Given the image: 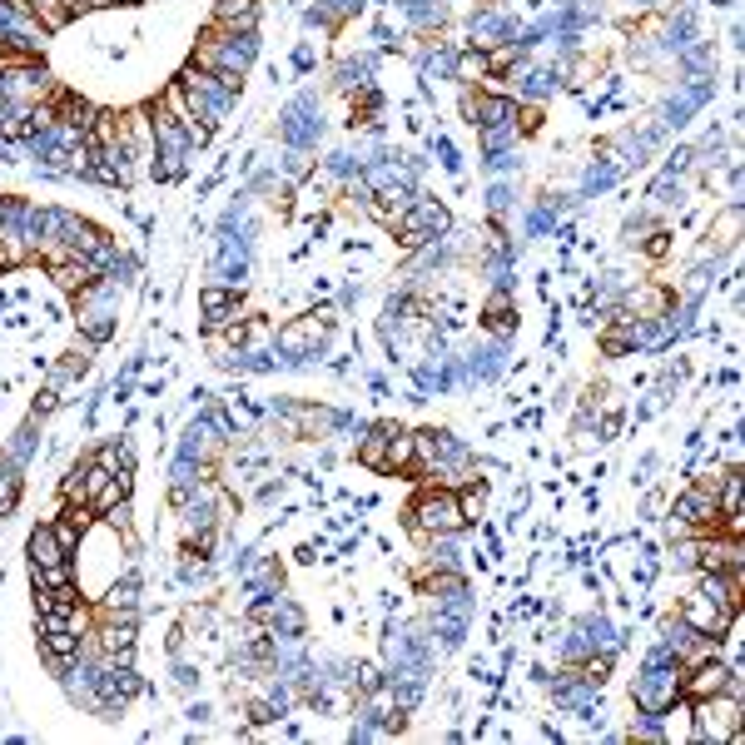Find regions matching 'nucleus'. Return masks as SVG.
Returning a JSON list of instances; mask_svg holds the SVG:
<instances>
[{
    "instance_id": "1",
    "label": "nucleus",
    "mask_w": 745,
    "mask_h": 745,
    "mask_svg": "<svg viewBox=\"0 0 745 745\" xmlns=\"http://www.w3.org/2000/svg\"><path fill=\"white\" fill-rule=\"evenodd\" d=\"M254 55H259L254 30H224V25H209V30L199 35V50H194L189 65H199V70H209V75H224V80H244L249 65H254Z\"/></svg>"
},
{
    "instance_id": "2",
    "label": "nucleus",
    "mask_w": 745,
    "mask_h": 745,
    "mask_svg": "<svg viewBox=\"0 0 745 745\" xmlns=\"http://www.w3.org/2000/svg\"><path fill=\"white\" fill-rule=\"evenodd\" d=\"M179 90H184V100H189V110L199 115V125H219L229 110H234V95H239V80H224V75H209V70H199V65H189L184 75H179Z\"/></svg>"
},
{
    "instance_id": "3",
    "label": "nucleus",
    "mask_w": 745,
    "mask_h": 745,
    "mask_svg": "<svg viewBox=\"0 0 745 745\" xmlns=\"http://www.w3.org/2000/svg\"><path fill=\"white\" fill-rule=\"evenodd\" d=\"M408 522H413V532H418L423 542H428V537H452V532H462V527H467L457 492H452V487H438V482H428V487L413 497Z\"/></svg>"
},
{
    "instance_id": "4",
    "label": "nucleus",
    "mask_w": 745,
    "mask_h": 745,
    "mask_svg": "<svg viewBox=\"0 0 745 745\" xmlns=\"http://www.w3.org/2000/svg\"><path fill=\"white\" fill-rule=\"evenodd\" d=\"M691 736L696 741H741V696H731V691L701 696L696 716H691Z\"/></svg>"
},
{
    "instance_id": "5",
    "label": "nucleus",
    "mask_w": 745,
    "mask_h": 745,
    "mask_svg": "<svg viewBox=\"0 0 745 745\" xmlns=\"http://www.w3.org/2000/svg\"><path fill=\"white\" fill-rule=\"evenodd\" d=\"M115 289H120V279H95L90 289L75 294V318L90 343H110V333H115Z\"/></svg>"
},
{
    "instance_id": "6",
    "label": "nucleus",
    "mask_w": 745,
    "mask_h": 745,
    "mask_svg": "<svg viewBox=\"0 0 745 745\" xmlns=\"http://www.w3.org/2000/svg\"><path fill=\"white\" fill-rule=\"evenodd\" d=\"M676 527L686 532V537H701V532H721V502H716V492L711 487H686L681 497H676Z\"/></svg>"
},
{
    "instance_id": "7",
    "label": "nucleus",
    "mask_w": 745,
    "mask_h": 745,
    "mask_svg": "<svg viewBox=\"0 0 745 745\" xmlns=\"http://www.w3.org/2000/svg\"><path fill=\"white\" fill-rule=\"evenodd\" d=\"M393 229L403 234L408 249H423L428 239H438V234L447 229V209L438 204V199H413V204L393 219Z\"/></svg>"
},
{
    "instance_id": "8",
    "label": "nucleus",
    "mask_w": 745,
    "mask_h": 745,
    "mask_svg": "<svg viewBox=\"0 0 745 745\" xmlns=\"http://www.w3.org/2000/svg\"><path fill=\"white\" fill-rule=\"evenodd\" d=\"M681 621H686V626H691L696 636H716V641H721V636L731 631L736 611H726V606H721L716 596H706L701 587H696V592L686 596V606H681Z\"/></svg>"
},
{
    "instance_id": "9",
    "label": "nucleus",
    "mask_w": 745,
    "mask_h": 745,
    "mask_svg": "<svg viewBox=\"0 0 745 745\" xmlns=\"http://www.w3.org/2000/svg\"><path fill=\"white\" fill-rule=\"evenodd\" d=\"M676 696H681V666H676V671L651 666V671L636 681V706H641L646 716H666V706H676Z\"/></svg>"
},
{
    "instance_id": "10",
    "label": "nucleus",
    "mask_w": 745,
    "mask_h": 745,
    "mask_svg": "<svg viewBox=\"0 0 745 745\" xmlns=\"http://www.w3.org/2000/svg\"><path fill=\"white\" fill-rule=\"evenodd\" d=\"M323 338H328V318L323 313H303V318L279 328V353L284 358H308V353H318Z\"/></svg>"
},
{
    "instance_id": "11",
    "label": "nucleus",
    "mask_w": 745,
    "mask_h": 745,
    "mask_svg": "<svg viewBox=\"0 0 745 745\" xmlns=\"http://www.w3.org/2000/svg\"><path fill=\"white\" fill-rule=\"evenodd\" d=\"M199 308H204V328H209V333H219V328H234V323H239V313H244V294H239V289H229V284H209V289L199 294Z\"/></svg>"
},
{
    "instance_id": "12",
    "label": "nucleus",
    "mask_w": 745,
    "mask_h": 745,
    "mask_svg": "<svg viewBox=\"0 0 745 745\" xmlns=\"http://www.w3.org/2000/svg\"><path fill=\"white\" fill-rule=\"evenodd\" d=\"M65 567H70V552L60 547L55 527H50V522L35 527V532H30V572H65Z\"/></svg>"
},
{
    "instance_id": "13",
    "label": "nucleus",
    "mask_w": 745,
    "mask_h": 745,
    "mask_svg": "<svg viewBox=\"0 0 745 745\" xmlns=\"http://www.w3.org/2000/svg\"><path fill=\"white\" fill-rule=\"evenodd\" d=\"M333 423H338V413H328V408H308V403H289V408H284L289 438H323Z\"/></svg>"
},
{
    "instance_id": "14",
    "label": "nucleus",
    "mask_w": 745,
    "mask_h": 745,
    "mask_svg": "<svg viewBox=\"0 0 745 745\" xmlns=\"http://www.w3.org/2000/svg\"><path fill=\"white\" fill-rule=\"evenodd\" d=\"M313 115V100L303 95V100H294L289 110H284V125H279V135L289 140L294 149H308L313 140H318V120H308Z\"/></svg>"
},
{
    "instance_id": "15",
    "label": "nucleus",
    "mask_w": 745,
    "mask_h": 745,
    "mask_svg": "<svg viewBox=\"0 0 745 745\" xmlns=\"http://www.w3.org/2000/svg\"><path fill=\"white\" fill-rule=\"evenodd\" d=\"M254 20H259V0H219L214 5V25H224V30H254Z\"/></svg>"
},
{
    "instance_id": "16",
    "label": "nucleus",
    "mask_w": 745,
    "mask_h": 745,
    "mask_svg": "<svg viewBox=\"0 0 745 745\" xmlns=\"http://www.w3.org/2000/svg\"><path fill=\"white\" fill-rule=\"evenodd\" d=\"M408 467H413V433H403V428L393 423L388 447H383V472H408Z\"/></svg>"
},
{
    "instance_id": "17",
    "label": "nucleus",
    "mask_w": 745,
    "mask_h": 745,
    "mask_svg": "<svg viewBox=\"0 0 745 745\" xmlns=\"http://www.w3.org/2000/svg\"><path fill=\"white\" fill-rule=\"evenodd\" d=\"M388 433H393V423H378V428H368V438L358 443V462H363V467L383 472V447H388Z\"/></svg>"
},
{
    "instance_id": "18",
    "label": "nucleus",
    "mask_w": 745,
    "mask_h": 745,
    "mask_svg": "<svg viewBox=\"0 0 745 745\" xmlns=\"http://www.w3.org/2000/svg\"><path fill=\"white\" fill-rule=\"evenodd\" d=\"M353 5H358V0H318V5L308 10V20L323 25V30H338V25L353 15Z\"/></svg>"
},
{
    "instance_id": "19",
    "label": "nucleus",
    "mask_w": 745,
    "mask_h": 745,
    "mask_svg": "<svg viewBox=\"0 0 745 745\" xmlns=\"http://www.w3.org/2000/svg\"><path fill=\"white\" fill-rule=\"evenodd\" d=\"M631 313L636 318H666L671 313V294L666 289H641V294H631Z\"/></svg>"
},
{
    "instance_id": "20",
    "label": "nucleus",
    "mask_w": 745,
    "mask_h": 745,
    "mask_svg": "<svg viewBox=\"0 0 745 745\" xmlns=\"http://www.w3.org/2000/svg\"><path fill=\"white\" fill-rule=\"evenodd\" d=\"M482 323H487L492 333H507V328H512V298L502 294V289L487 298V308H482Z\"/></svg>"
},
{
    "instance_id": "21",
    "label": "nucleus",
    "mask_w": 745,
    "mask_h": 745,
    "mask_svg": "<svg viewBox=\"0 0 745 745\" xmlns=\"http://www.w3.org/2000/svg\"><path fill=\"white\" fill-rule=\"evenodd\" d=\"M736 234H741V209H726L721 224H711V244H716V249H731Z\"/></svg>"
},
{
    "instance_id": "22",
    "label": "nucleus",
    "mask_w": 745,
    "mask_h": 745,
    "mask_svg": "<svg viewBox=\"0 0 745 745\" xmlns=\"http://www.w3.org/2000/svg\"><path fill=\"white\" fill-rule=\"evenodd\" d=\"M15 492H20V482H15V462L5 467V477H0V517L15 507Z\"/></svg>"
}]
</instances>
